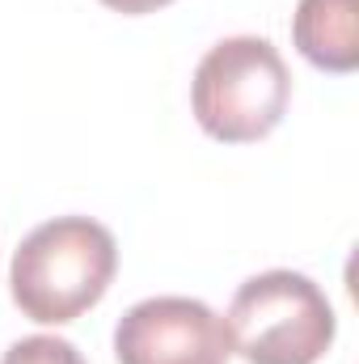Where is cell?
<instances>
[{"instance_id":"cell-7","label":"cell","mask_w":359,"mask_h":364,"mask_svg":"<svg viewBox=\"0 0 359 364\" xmlns=\"http://www.w3.org/2000/svg\"><path fill=\"white\" fill-rule=\"evenodd\" d=\"M106 9H114V13H127V17H140V13H157V9H165L170 0H101Z\"/></svg>"},{"instance_id":"cell-2","label":"cell","mask_w":359,"mask_h":364,"mask_svg":"<svg viewBox=\"0 0 359 364\" xmlns=\"http://www.w3.org/2000/svg\"><path fill=\"white\" fill-rule=\"evenodd\" d=\"M287 64L279 47H270V38L258 34L220 38L199 60L190 81V106L199 127L224 144H254L270 136L287 110Z\"/></svg>"},{"instance_id":"cell-5","label":"cell","mask_w":359,"mask_h":364,"mask_svg":"<svg viewBox=\"0 0 359 364\" xmlns=\"http://www.w3.org/2000/svg\"><path fill=\"white\" fill-rule=\"evenodd\" d=\"M292 38L309 64L326 73H351L359 64L355 0H300L292 13Z\"/></svg>"},{"instance_id":"cell-4","label":"cell","mask_w":359,"mask_h":364,"mask_svg":"<svg viewBox=\"0 0 359 364\" xmlns=\"http://www.w3.org/2000/svg\"><path fill=\"white\" fill-rule=\"evenodd\" d=\"M118 364H228V331L194 296H148L114 326Z\"/></svg>"},{"instance_id":"cell-1","label":"cell","mask_w":359,"mask_h":364,"mask_svg":"<svg viewBox=\"0 0 359 364\" xmlns=\"http://www.w3.org/2000/svg\"><path fill=\"white\" fill-rule=\"evenodd\" d=\"M118 272V246L89 216H55L21 237L13 250V301L43 326H64L93 309Z\"/></svg>"},{"instance_id":"cell-3","label":"cell","mask_w":359,"mask_h":364,"mask_svg":"<svg viewBox=\"0 0 359 364\" xmlns=\"http://www.w3.org/2000/svg\"><path fill=\"white\" fill-rule=\"evenodd\" d=\"M224 331L245 364H317L330 352L338 322L309 275L263 272L237 288Z\"/></svg>"},{"instance_id":"cell-6","label":"cell","mask_w":359,"mask_h":364,"mask_svg":"<svg viewBox=\"0 0 359 364\" xmlns=\"http://www.w3.org/2000/svg\"><path fill=\"white\" fill-rule=\"evenodd\" d=\"M0 364H85V356L60 335H26L0 356Z\"/></svg>"}]
</instances>
